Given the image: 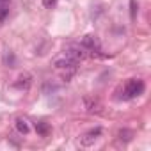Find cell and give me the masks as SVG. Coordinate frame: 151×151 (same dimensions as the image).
<instances>
[{"label":"cell","instance_id":"1","mask_svg":"<svg viewBox=\"0 0 151 151\" xmlns=\"http://www.w3.org/2000/svg\"><path fill=\"white\" fill-rule=\"evenodd\" d=\"M144 89H146V86H144V82H142L140 78H130V80L126 82L123 93H124V98H126V100H133V98L140 96V94L144 93Z\"/></svg>","mask_w":151,"mask_h":151},{"label":"cell","instance_id":"2","mask_svg":"<svg viewBox=\"0 0 151 151\" xmlns=\"http://www.w3.org/2000/svg\"><path fill=\"white\" fill-rule=\"evenodd\" d=\"M64 53H66L68 57H71L73 60H77V62L84 60V59L89 55L87 50H86L82 45H68V46L64 48Z\"/></svg>","mask_w":151,"mask_h":151},{"label":"cell","instance_id":"3","mask_svg":"<svg viewBox=\"0 0 151 151\" xmlns=\"http://www.w3.org/2000/svg\"><path fill=\"white\" fill-rule=\"evenodd\" d=\"M82 46L87 50V52H91V55L94 57H98L100 55V39L96 37V36H93V34H87V36H84L82 37Z\"/></svg>","mask_w":151,"mask_h":151},{"label":"cell","instance_id":"4","mask_svg":"<svg viewBox=\"0 0 151 151\" xmlns=\"http://www.w3.org/2000/svg\"><path fill=\"white\" fill-rule=\"evenodd\" d=\"M84 109L89 114H101L103 112V103L94 96H86L84 98Z\"/></svg>","mask_w":151,"mask_h":151},{"label":"cell","instance_id":"5","mask_svg":"<svg viewBox=\"0 0 151 151\" xmlns=\"http://www.w3.org/2000/svg\"><path fill=\"white\" fill-rule=\"evenodd\" d=\"M103 133V130L100 128V126H96V128H93V130H89V132H86L82 137H80V144L82 146H86V147H89V146H93L98 139H100V135Z\"/></svg>","mask_w":151,"mask_h":151},{"label":"cell","instance_id":"6","mask_svg":"<svg viewBox=\"0 0 151 151\" xmlns=\"http://www.w3.org/2000/svg\"><path fill=\"white\" fill-rule=\"evenodd\" d=\"M77 64H78L77 60H73L66 53H62V55H59V57L53 59V66L57 69H75V68H77Z\"/></svg>","mask_w":151,"mask_h":151},{"label":"cell","instance_id":"7","mask_svg":"<svg viewBox=\"0 0 151 151\" xmlns=\"http://www.w3.org/2000/svg\"><path fill=\"white\" fill-rule=\"evenodd\" d=\"M32 86V75L30 73H22L20 77L13 82V87L18 91H29Z\"/></svg>","mask_w":151,"mask_h":151},{"label":"cell","instance_id":"8","mask_svg":"<svg viewBox=\"0 0 151 151\" xmlns=\"http://www.w3.org/2000/svg\"><path fill=\"white\" fill-rule=\"evenodd\" d=\"M14 124H16L18 133H22V135H27V133L30 132V124H29V121H27V119H23V117H18Z\"/></svg>","mask_w":151,"mask_h":151},{"label":"cell","instance_id":"9","mask_svg":"<svg viewBox=\"0 0 151 151\" xmlns=\"http://www.w3.org/2000/svg\"><path fill=\"white\" fill-rule=\"evenodd\" d=\"M36 132H37L41 137H48L50 132H52V126H50L48 123H45V121H39V123H36Z\"/></svg>","mask_w":151,"mask_h":151},{"label":"cell","instance_id":"10","mask_svg":"<svg viewBox=\"0 0 151 151\" xmlns=\"http://www.w3.org/2000/svg\"><path fill=\"white\" fill-rule=\"evenodd\" d=\"M117 137H119V140H123V142H130L132 139H133V132L132 130H119V133H117Z\"/></svg>","mask_w":151,"mask_h":151},{"label":"cell","instance_id":"11","mask_svg":"<svg viewBox=\"0 0 151 151\" xmlns=\"http://www.w3.org/2000/svg\"><path fill=\"white\" fill-rule=\"evenodd\" d=\"M137 11H139L137 0H130V18H132V20H135V18H137Z\"/></svg>","mask_w":151,"mask_h":151},{"label":"cell","instance_id":"12","mask_svg":"<svg viewBox=\"0 0 151 151\" xmlns=\"http://www.w3.org/2000/svg\"><path fill=\"white\" fill-rule=\"evenodd\" d=\"M7 13H9V9H7L4 4H0V23H2V22L7 18Z\"/></svg>","mask_w":151,"mask_h":151},{"label":"cell","instance_id":"13","mask_svg":"<svg viewBox=\"0 0 151 151\" xmlns=\"http://www.w3.org/2000/svg\"><path fill=\"white\" fill-rule=\"evenodd\" d=\"M55 4H57V0H43V6H45L46 9H52Z\"/></svg>","mask_w":151,"mask_h":151},{"label":"cell","instance_id":"14","mask_svg":"<svg viewBox=\"0 0 151 151\" xmlns=\"http://www.w3.org/2000/svg\"><path fill=\"white\" fill-rule=\"evenodd\" d=\"M6 2H9V0H0V4H6Z\"/></svg>","mask_w":151,"mask_h":151}]
</instances>
